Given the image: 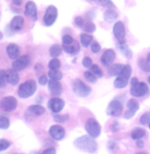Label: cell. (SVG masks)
<instances>
[{"mask_svg": "<svg viewBox=\"0 0 150 154\" xmlns=\"http://www.w3.org/2000/svg\"><path fill=\"white\" fill-rule=\"evenodd\" d=\"M73 145L76 148L87 153H95L97 151V149H98V144L95 141V139L89 137V135L81 136L79 138L75 139Z\"/></svg>", "mask_w": 150, "mask_h": 154, "instance_id": "cell-1", "label": "cell"}, {"mask_svg": "<svg viewBox=\"0 0 150 154\" xmlns=\"http://www.w3.org/2000/svg\"><path fill=\"white\" fill-rule=\"evenodd\" d=\"M36 81L33 80V79H30V80L25 81L24 83H22L20 85L19 89H17V95L22 99H28L32 95H34V93L36 91Z\"/></svg>", "mask_w": 150, "mask_h": 154, "instance_id": "cell-2", "label": "cell"}, {"mask_svg": "<svg viewBox=\"0 0 150 154\" xmlns=\"http://www.w3.org/2000/svg\"><path fill=\"white\" fill-rule=\"evenodd\" d=\"M72 91L77 97L80 98H86L91 94L92 88L89 85H86L80 79H74L72 81Z\"/></svg>", "mask_w": 150, "mask_h": 154, "instance_id": "cell-3", "label": "cell"}, {"mask_svg": "<svg viewBox=\"0 0 150 154\" xmlns=\"http://www.w3.org/2000/svg\"><path fill=\"white\" fill-rule=\"evenodd\" d=\"M131 74H132V67L130 65H124L121 73L114 80V86L116 88H124L127 85V83H129Z\"/></svg>", "mask_w": 150, "mask_h": 154, "instance_id": "cell-4", "label": "cell"}, {"mask_svg": "<svg viewBox=\"0 0 150 154\" xmlns=\"http://www.w3.org/2000/svg\"><path fill=\"white\" fill-rule=\"evenodd\" d=\"M101 125L95 118H89L86 122V131L92 138H98L101 134Z\"/></svg>", "mask_w": 150, "mask_h": 154, "instance_id": "cell-5", "label": "cell"}, {"mask_svg": "<svg viewBox=\"0 0 150 154\" xmlns=\"http://www.w3.org/2000/svg\"><path fill=\"white\" fill-rule=\"evenodd\" d=\"M57 18H58V9H57V7L54 5H49L46 8L45 14H44L43 24L47 27H51L56 22Z\"/></svg>", "mask_w": 150, "mask_h": 154, "instance_id": "cell-6", "label": "cell"}, {"mask_svg": "<svg viewBox=\"0 0 150 154\" xmlns=\"http://www.w3.org/2000/svg\"><path fill=\"white\" fill-rule=\"evenodd\" d=\"M0 107L2 110L6 111V112H11V111L16 110L17 107V100L14 97L8 96L4 97L0 100Z\"/></svg>", "mask_w": 150, "mask_h": 154, "instance_id": "cell-7", "label": "cell"}, {"mask_svg": "<svg viewBox=\"0 0 150 154\" xmlns=\"http://www.w3.org/2000/svg\"><path fill=\"white\" fill-rule=\"evenodd\" d=\"M123 111V105L120 101H118L117 99L111 101L110 104L108 105V108H107V114L109 116H113V117H116V116H119Z\"/></svg>", "mask_w": 150, "mask_h": 154, "instance_id": "cell-8", "label": "cell"}, {"mask_svg": "<svg viewBox=\"0 0 150 154\" xmlns=\"http://www.w3.org/2000/svg\"><path fill=\"white\" fill-rule=\"evenodd\" d=\"M148 91H149L148 86L144 82H138L131 86V95L134 97H137V98L145 96Z\"/></svg>", "mask_w": 150, "mask_h": 154, "instance_id": "cell-9", "label": "cell"}, {"mask_svg": "<svg viewBox=\"0 0 150 154\" xmlns=\"http://www.w3.org/2000/svg\"><path fill=\"white\" fill-rule=\"evenodd\" d=\"M29 63H30V57L28 56V54L21 56L12 62V69L16 70L17 72L22 71L29 65Z\"/></svg>", "mask_w": 150, "mask_h": 154, "instance_id": "cell-10", "label": "cell"}, {"mask_svg": "<svg viewBox=\"0 0 150 154\" xmlns=\"http://www.w3.org/2000/svg\"><path fill=\"white\" fill-rule=\"evenodd\" d=\"M113 34L118 42H126V28L122 22L118 21L113 26Z\"/></svg>", "mask_w": 150, "mask_h": 154, "instance_id": "cell-11", "label": "cell"}, {"mask_svg": "<svg viewBox=\"0 0 150 154\" xmlns=\"http://www.w3.org/2000/svg\"><path fill=\"white\" fill-rule=\"evenodd\" d=\"M48 109L51 111H52L54 113H59L60 111L63 110V108L65 107V102L62 99L58 98V97H54L47 103Z\"/></svg>", "mask_w": 150, "mask_h": 154, "instance_id": "cell-12", "label": "cell"}, {"mask_svg": "<svg viewBox=\"0 0 150 154\" xmlns=\"http://www.w3.org/2000/svg\"><path fill=\"white\" fill-rule=\"evenodd\" d=\"M65 135H66L65 130L63 126H61V125H52L51 128H49V136H51L54 140H57V141L63 140L65 138Z\"/></svg>", "mask_w": 150, "mask_h": 154, "instance_id": "cell-13", "label": "cell"}, {"mask_svg": "<svg viewBox=\"0 0 150 154\" xmlns=\"http://www.w3.org/2000/svg\"><path fill=\"white\" fill-rule=\"evenodd\" d=\"M115 57H116V54L113 49H106L101 57L102 64L105 66H109L110 64H112V62L115 60Z\"/></svg>", "mask_w": 150, "mask_h": 154, "instance_id": "cell-14", "label": "cell"}, {"mask_svg": "<svg viewBox=\"0 0 150 154\" xmlns=\"http://www.w3.org/2000/svg\"><path fill=\"white\" fill-rule=\"evenodd\" d=\"M48 91L52 96L58 97L62 94L63 91V88H62V84L59 81L56 80H49L48 81Z\"/></svg>", "mask_w": 150, "mask_h": 154, "instance_id": "cell-15", "label": "cell"}, {"mask_svg": "<svg viewBox=\"0 0 150 154\" xmlns=\"http://www.w3.org/2000/svg\"><path fill=\"white\" fill-rule=\"evenodd\" d=\"M25 14L29 18H31L32 20L36 21L37 20V8L36 5H35L34 2L29 1L26 3V6H25Z\"/></svg>", "mask_w": 150, "mask_h": 154, "instance_id": "cell-16", "label": "cell"}, {"mask_svg": "<svg viewBox=\"0 0 150 154\" xmlns=\"http://www.w3.org/2000/svg\"><path fill=\"white\" fill-rule=\"evenodd\" d=\"M5 75H6V82H8L11 85H17L19 83L20 80V76L17 74V72L14 69H8L5 71Z\"/></svg>", "mask_w": 150, "mask_h": 154, "instance_id": "cell-17", "label": "cell"}, {"mask_svg": "<svg viewBox=\"0 0 150 154\" xmlns=\"http://www.w3.org/2000/svg\"><path fill=\"white\" fill-rule=\"evenodd\" d=\"M6 54L12 60H16L20 56V48L16 43H11L6 48Z\"/></svg>", "mask_w": 150, "mask_h": 154, "instance_id": "cell-18", "label": "cell"}, {"mask_svg": "<svg viewBox=\"0 0 150 154\" xmlns=\"http://www.w3.org/2000/svg\"><path fill=\"white\" fill-rule=\"evenodd\" d=\"M24 26V18L20 16L14 17V19L11 20V24H9V28H11L12 31H20Z\"/></svg>", "mask_w": 150, "mask_h": 154, "instance_id": "cell-19", "label": "cell"}, {"mask_svg": "<svg viewBox=\"0 0 150 154\" xmlns=\"http://www.w3.org/2000/svg\"><path fill=\"white\" fill-rule=\"evenodd\" d=\"M79 48H80V45L75 40L73 43L69 44V45H63V49L69 54H76L79 51Z\"/></svg>", "mask_w": 150, "mask_h": 154, "instance_id": "cell-20", "label": "cell"}, {"mask_svg": "<svg viewBox=\"0 0 150 154\" xmlns=\"http://www.w3.org/2000/svg\"><path fill=\"white\" fill-rule=\"evenodd\" d=\"M124 65L121 64H113L108 67V73L110 76H118L121 73L122 69H123Z\"/></svg>", "mask_w": 150, "mask_h": 154, "instance_id": "cell-21", "label": "cell"}, {"mask_svg": "<svg viewBox=\"0 0 150 154\" xmlns=\"http://www.w3.org/2000/svg\"><path fill=\"white\" fill-rule=\"evenodd\" d=\"M28 111L35 116H40L45 112V108L41 105H32L28 108Z\"/></svg>", "mask_w": 150, "mask_h": 154, "instance_id": "cell-22", "label": "cell"}, {"mask_svg": "<svg viewBox=\"0 0 150 154\" xmlns=\"http://www.w3.org/2000/svg\"><path fill=\"white\" fill-rule=\"evenodd\" d=\"M117 48L121 51V54H123L124 57H127V59L132 58V51L129 48V46L127 45L126 42H118L117 43Z\"/></svg>", "mask_w": 150, "mask_h": 154, "instance_id": "cell-23", "label": "cell"}, {"mask_svg": "<svg viewBox=\"0 0 150 154\" xmlns=\"http://www.w3.org/2000/svg\"><path fill=\"white\" fill-rule=\"evenodd\" d=\"M146 135V131H145L144 128H134L133 131H132L131 133V137L132 139H134V140H141L143 137Z\"/></svg>", "mask_w": 150, "mask_h": 154, "instance_id": "cell-24", "label": "cell"}, {"mask_svg": "<svg viewBox=\"0 0 150 154\" xmlns=\"http://www.w3.org/2000/svg\"><path fill=\"white\" fill-rule=\"evenodd\" d=\"M92 36L91 34H87V33L80 34V44L83 48L89 46V44H92Z\"/></svg>", "mask_w": 150, "mask_h": 154, "instance_id": "cell-25", "label": "cell"}, {"mask_svg": "<svg viewBox=\"0 0 150 154\" xmlns=\"http://www.w3.org/2000/svg\"><path fill=\"white\" fill-rule=\"evenodd\" d=\"M62 53V48L59 44H52L49 48V54L52 59H57Z\"/></svg>", "mask_w": 150, "mask_h": 154, "instance_id": "cell-26", "label": "cell"}, {"mask_svg": "<svg viewBox=\"0 0 150 154\" xmlns=\"http://www.w3.org/2000/svg\"><path fill=\"white\" fill-rule=\"evenodd\" d=\"M104 19L105 21L111 23V22H113L114 20L117 19V12L113 11V9H108V11L104 12Z\"/></svg>", "mask_w": 150, "mask_h": 154, "instance_id": "cell-27", "label": "cell"}, {"mask_svg": "<svg viewBox=\"0 0 150 154\" xmlns=\"http://www.w3.org/2000/svg\"><path fill=\"white\" fill-rule=\"evenodd\" d=\"M48 77L51 78V80L59 81L63 78V73H62L60 70H49L48 71Z\"/></svg>", "mask_w": 150, "mask_h": 154, "instance_id": "cell-28", "label": "cell"}, {"mask_svg": "<svg viewBox=\"0 0 150 154\" xmlns=\"http://www.w3.org/2000/svg\"><path fill=\"white\" fill-rule=\"evenodd\" d=\"M69 117L70 116L68 115V114H62V115L61 114H57V115L54 116V120L58 123H64L68 120Z\"/></svg>", "mask_w": 150, "mask_h": 154, "instance_id": "cell-29", "label": "cell"}, {"mask_svg": "<svg viewBox=\"0 0 150 154\" xmlns=\"http://www.w3.org/2000/svg\"><path fill=\"white\" fill-rule=\"evenodd\" d=\"M139 66L145 72H149L150 71V62H148L145 59H140L139 60Z\"/></svg>", "mask_w": 150, "mask_h": 154, "instance_id": "cell-30", "label": "cell"}, {"mask_svg": "<svg viewBox=\"0 0 150 154\" xmlns=\"http://www.w3.org/2000/svg\"><path fill=\"white\" fill-rule=\"evenodd\" d=\"M127 109H129V110L138 111V109H139V103L135 100V99H131V100L127 101Z\"/></svg>", "mask_w": 150, "mask_h": 154, "instance_id": "cell-31", "label": "cell"}, {"mask_svg": "<svg viewBox=\"0 0 150 154\" xmlns=\"http://www.w3.org/2000/svg\"><path fill=\"white\" fill-rule=\"evenodd\" d=\"M60 67H61V62L58 59H52L49 61L48 63V68L51 70H59Z\"/></svg>", "mask_w": 150, "mask_h": 154, "instance_id": "cell-32", "label": "cell"}, {"mask_svg": "<svg viewBox=\"0 0 150 154\" xmlns=\"http://www.w3.org/2000/svg\"><path fill=\"white\" fill-rule=\"evenodd\" d=\"M9 119L5 116H0V130H7L9 128Z\"/></svg>", "mask_w": 150, "mask_h": 154, "instance_id": "cell-33", "label": "cell"}, {"mask_svg": "<svg viewBox=\"0 0 150 154\" xmlns=\"http://www.w3.org/2000/svg\"><path fill=\"white\" fill-rule=\"evenodd\" d=\"M91 72L97 77V78H101V77L103 76V71L101 70V68H100L98 65H92L91 67Z\"/></svg>", "mask_w": 150, "mask_h": 154, "instance_id": "cell-34", "label": "cell"}, {"mask_svg": "<svg viewBox=\"0 0 150 154\" xmlns=\"http://www.w3.org/2000/svg\"><path fill=\"white\" fill-rule=\"evenodd\" d=\"M83 30L86 32H87V33H92V32H95V30H96V26H95V24L92 23V22L87 21L86 23H84Z\"/></svg>", "mask_w": 150, "mask_h": 154, "instance_id": "cell-35", "label": "cell"}, {"mask_svg": "<svg viewBox=\"0 0 150 154\" xmlns=\"http://www.w3.org/2000/svg\"><path fill=\"white\" fill-rule=\"evenodd\" d=\"M95 1L96 3L100 4L101 6H104V7H108V8H111V7H114V4L112 3L111 0H92Z\"/></svg>", "mask_w": 150, "mask_h": 154, "instance_id": "cell-36", "label": "cell"}, {"mask_svg": "<svg viewBox=\"0 0 150 154\" xmlns=\"http://www.w3.org/2000/svg\"><path fill=\"white\" fill-rule=\"evenodd\" d=\"M83 75H84V77H86V80L89 81L91 83H96L97 82V79H98V78H97V77L95 76L91 71H86Z\"/></svg>", "mask_w": 150, "mask_h": 154, "instance_id": "cell-37", "label": "cell"}, {"mask_svg": "<svg viewBox=\"0 0 150 154\" xmlns=\"http://www.w3.org/2000/svg\"><path fill=\"white\" fill-rule=\"evenodd\" d=\"M11 143L8 140H6V139H0V152L11 147Z\"/></svg>", "mask_w": 150, "mask_h": 154, "instance_id": "cell-38", "label": "cell"}, {"mask_svg": "<svg viewBox=\"0 0 150 154\" xmlns=\"http://www.w3.org/2000/svg\"><path fill=\"white\" fill-rule=\"evenodd\" d=\"M62 42H63V45H69V44L73 43L74 39L71 35L65 34V35H63V37H62Z\"/></svg>", "mask_w": 150, "mask_h": 154, "instance_id": "cell-39", "label": "cell"}, {"mask_svg": "<svg viewBox=\"0 0 150 154\" xmlns=\"http://www.w3.org/2000/svg\"><path fill=\"white\" fill-rule=\"evenodd\" d=\"M140 122H141V125H143L150 123V112L144 113L143 115L141 116V118H140Z\"/></svg>", "mask_w": 150, "mask_h": 154, "instance_id": "cell-40", "label": "cell"}, {"mask_svg": "<svg viewBox=\"0 0 150 154\" xmlns=\"http://www.w3.org/2000/svg\"><path fill=\"white\" fill-rule=\"evenodd\" d=\"M6 83V75L5 70H0V88H3Z\"/></svg>", "mask_w": 150, "mask_h": 154, "instance_id": "cell-41", "label": "cell"}, {"mask_svg": "<svg viewBox=\"0 0 150 154\" xmlns=\"http://www.w3.org/2000/svg\"><path fill=\"white\" fill-rule=\"evenodd\" d=\"M91 49L94 54H98L99 51H101V45H100V43H98L97 41H94V42H92V44H91Z\"/></svg>", "mask_w": 150, "mask_h": 154, "instance_id": "cell-42", "label": "cell"}, {"mask_svg": "<svg viewBox=\"0 0 150 154\" xmlns=\"http://www.w3.org/2000/svg\"><path fill=\"white\" fill-rule=\"evenodd\" d=\"M82 65H83V67H86V68L91 69V67L94 64H92V61L89 57H86V58H83V60H82Z\"/></svg>", "mask_w": 150, "mask_h": 154, "instance_id": "cell-43", "label": "cell"}, {"mask_svg": "<svg viewBox=\"0 0 150 154\" xmlns=\"http://www.w3.org/2000/svg\"><path fill=\"white\" fill-rule=\"evenodd\" d=\"M74 23L76 26H78L79 28H83L84 26V21H83V18H81V17H76L74 20Z\"/></svg>", "mask_w": 150, "mask_h": 154, "instance_id": "cell-44", "label": "cell"}, {"mask_svg": "<svg viewBox=\"0 0 150 154\" xmlns=\"http://www.w3.org/2000/svg\"><path fill=\"white\" fill-rule=\"evenodd\" d=\"M38 82L41 84V85H45V84L48 82V78H47L46 75H41L38 79Z\"/></svg>", "mask_w": 150, "mask_h": 154, "instance_id": "cell-45", "label": "cell"}, {"mask_svg": "<svg viewBox=\"0 0 150 154\" xmlns=\"http://www.w3.org/2000/svg\"><path fill=\"white\" fill-rule=\"evenodd\" d=\"M136 112H137V111L129 110V109H127V111H126V113H124V118H127V119L132 118L135 115V114H136Z\"/></svg>", "mask_w": 150, "mask_h": 154, "instance_id": "cell-46", "label": "cell"}, {"mask_svg": "<svg viewBox=\"0 0 150 154\" xmlns=\"http://www.w3.org/2000/svg\"><path fill=\"white\" fill-rule=\"evenodd\" d=\"M116 148H117V144L115 142H113V141H109L108 142V149L109 150L114 151Z\"/></svg>", "mask_w": 150, "mask_h": 154, "instance_id": "cell-47", "label": "cell"}, {"mask_svg": "<svg viewBox=\"0 0 150 154\" xmlns=\"http://www.w3.org/2000/svg\"><path fill=\"white\" fill-rule=\"evenodd\" d=\"M41 154H56V149L54 147H49V148L45 149Z\"/></svg>", "mask_w": 150, "mask_h": 154, "instance_id": "cell-48", "label": "cell"}, {"mask_svg": "<svg viewBox=\"0 0 150 154\" xmlns=\"http://www.w3.org/2000/svg\"><path fill=\"white\" fill-rule=\"evenodd\" d=\"M111 130L113 131H117L119 130V125H118V122H114L113 125H111Z\"/></svg>", "mask_w": 150, "mask_h": 154, "instance_id": "cell-49", "label": "cell"}, {"mask_svg": "<svg viewBox=\"0 0 150 154\" xmlns=\"http://www.w3.org/2000/svg\"><path fill=\"white\" fill-rule=\"evenodd\" d=\"M136 146L138 148H143L144 147V142H143V141H141V140H137Z\"/></svg>", "mask_w": 150, "mask_h": 154, "instance_id": "cell-50", "label": "cell"}, {"mask_svg": "<svg viewBox=\"0 0 150 154\" xmlns=\"http://www.w3.org/2000/svg\"><path fill=\"white\" fill-rule=\"evenodd\" d=\"M22 2H23V0H12V4H14L17 6L22 5Z\"/></svg>", "mask_w": 150, "mask_h": 154, "instance_id": "cell-51", "label": "cell"}, {"mask_svg": "<svg viewBox=\"0 0 150 154\" xmlns=\"http://www.w3.org/2000/svg\"><path fill=\"white\" fill-rule=\"evenodd\" d=\"M138 82H139L138 79H137L136 77H134V78H132V80H131V85H134V84H136Z\"/></svg>", "mask_w": 150, "mask_h": 154, "instance_id": "cell-52", "label": "cell"}, {"mask_svg": "<svg viewBox=\"0 0 150 154\" xmlns=\"http://www.w3.org/2000/svg\"><path fill=\"white\" fill-rule=\"evenodd\" d=\"M3 38V34H2V32H0V40Z\"/></svg>", "mask_w": 150, "mask_h": 154, "instance_id": "cell-53", "label": "cell"}, {"mask_svg": "<svg viewBox=\"0 0 150 154\" xmlns=\"http://www.w3.org/2000/svg\"><path fill=\"white\" fill-rule=\"evenodd\" d=\"M147 61L150 62V53L148 54V56H147Z\"/></svg>", "mask_w": 150, "mask_h": 154, "instance_id": "cell-54", "label": "cell"}, {"mask_svg": "<svg viewBox=\"0 0 150 154\" xmlns=\"http://www.w3.org/2000/svg\"><path fill=\"white\" fill-rule=\"evenodd\" d=\"M136 154H146V153H144V152H139V153H136Z\"/></svg>", "mask_w": 150, "mask_h": 154, "instance_id": "cell-55", "label": "cell"}, {"mask_svg": "<svg viewBox=\"0 0 150 154\" xmlns=\"http://www.w3.org/2000/svg\"><path fill=\"white\" fill-rule=\"evenodd\" d=\"M31 154H39V153L38 152H32Z\"/></svg>", "mask_w": 150, "mask_h": 154, "instance_id": "cell-56", "label": "cell"}, {"mask_svg": "<svg viewBox=\"0 0 150 154\" xmlns=\"http://www.w3.org/2000/svg\"><path fill=\"white\" fill-rule=\"evenodd\" d=\"M148 82H149V83H150V76H149V77H148Z\"/></svg>", "mask_w": 150, "mask_h": 154, "instance_id": "cell-57", "label": "cell"}, {"mask_svg": "<svg viewBox=\"0 0 150 154\" xmlns=\"http://www.w3.org/2000/svg\"><path fill=\"white\" fill-rule=\"evenodd\" d=\"M14 154H20V153H14Z\"/></svg>", "mask_w": 150, "mask_h": 154, "instance_id": "cell-58", "label": "cell"}, {"mask_svg": "<svg viewBox=\"0 0 150 154\" xmlns=\"http://www.w3.org/2000/svg\"><path fill=\"white\" fill-rule=\"evenodd\" d=\"M149 128H150V123H149Z\"/></svg>", "mask_w": 150, "mask_h": 154, "instance_id": "cell-59", "label": "cell"}]
</instances>
